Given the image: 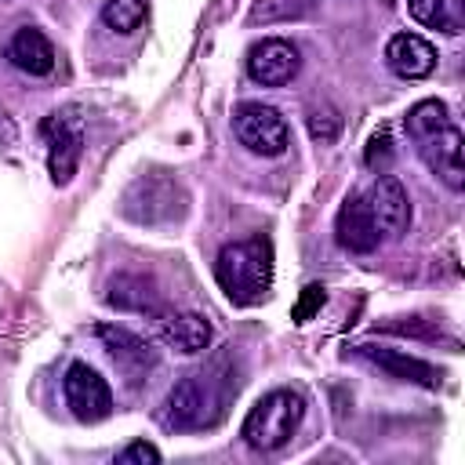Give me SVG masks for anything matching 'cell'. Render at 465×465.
<instances>
[{"label": "cell", "mask_w": 465, "mask_h": 465, "mask_svg": "<svg viewBox=\"0 0 465 465\" xmlns=\"http://www.w3.org/2000/svg\"><path fill=\"white\" fill-rule=\"evenodd\" d=\"M240 378L232 371V356L222 352L214 356L207 367L185 374L182 381L171 385L167 400H163V425L171 432H196V429H211L222 421L229 400L236 396Z\"/></svg>", "instance_id": "1"}, {"label": "cell", "mask_w": 465, "mask_h": 465, "mask_svg": "<svg viewBox=\"0 0 465 465\" xmlns=\"http://www.w3.org/2000/svg\"><path fill=\"white\" fill-rule=\"evenodd\" d=\"M407 138L414 142L421 163L454 193L465 189V138L458 124L450 120L447 105L440 98H425L407 109L403 116Z\"/></svg>", "instance_id": "2"}, {"label": "cell", "mask_w": 465, "mask_h": 465, "mask_svg": "<svg viewBox=\"0 0 465 465\" xmlns=\"http://www.w3.org/2000/svg\"><path fill=\"white\" fill-rule=\"evenodd\" d=\"M214 280L232 305H258L272 291V243L269 236H247L225 243L214 262Z\"/></svg>", "instance_id": "3"}, {"label": "cell", "mask_w": 465, "mask_h": 465, "mask_svg": "<svg viewBox=\"0 0 465 465\" xmlns=\"http://www.w3.org/2000/svg\"><path fill=\"white\" fill-rule=\"evenodd\" d=\"M302 418H305V396L298 389H272L247 411L240 436L254 450H280L283 443H291Z\"/></svg>", "instance_id": "4"}, {"label": "cell", "mask_w": 465, "mask_h": 465, "mask_svg": "<svg viewBox=\"0 0 465 465\" xmlns=\"http://www.w3.org/2000/svg\"><path fill=\"white\" fill-rule=\"evenodd\" d=\"M120 214L138 225H167L185 214V193L167 174H142L127 185L120 200Z\"/></svg>", "instance_id": "5"}, {"label": "cell", "mask_w": 465, "mask_h": 465, "mask_svg": "<svg viewBox=\"0 0 465 465\" xmlns=\"http://www.w3.org/2000/svg\"><path fill=\"white\" fill-rule=\"evenodd\" d=\"M232 131L240 145L258 156H283L291 145L287 120L280 116V109L262 105V102H240L232 113Z\"/></svg>", "instance_id": "6"}, {"label": "cell", "mask_w": 465, "mask_h": 465, "mask_svg": "<svg viewBox=\"0 0 465 465\" xmlns=\"http://www.w3.org/2000/svg\"><path fill=\"white\" fill-rule=\"evenodd\" d=\"M40 134L47 142V171H51V182L54 185H69L76 167H80V156H84V131H80V120L62 109V113H51L44 124H40Z\"/></svg>", "instance_id": "7"}, {"label": "cell", "mask_w": 465, "mask_h": 465, "mask_svg": "<svg viewBox=\"0 0 465 465\" xmlns=\"http://www.w3.org/2000/svg\"><path fill=\"white\" fill-rule=\"evenodd\" d=\"M62 389H65V403H69V411H73L76 421L94 425V421L109 418V411H113V392H109L105 378H102L94 367L73 363V367L65 371Z\"/></svg>", "instance_id": "8"}, {"label": "cell", "mask_w": 465, "mask_h": 465, "mask_svg": "<svg viewBox=\"0 0 465 465\" xmlns=\"http://www.w3.org/2000/svg\"><path fill=\"white\" fill-rule=\"evenodd\" d=\"M298 69H302V54L283 36H265L247 51V73L262 87H283L298 76Z\"/></svg>", "instance_id": "9"}, {"label": "cell", "mask_w": 465, "mask_h": 465, "mask_svg": "<svg viewBox=\"0 0 465 465\" xmlns=\"http://www.w3.org/2000/svg\"><path fill=\"white\" fill-rule=\"evenodd\" d=\"M98 341L105 345V352H109V360L131 378V381H142L153 367H156V349L145 341V338H138L134 331H127V327H120V323H98Z\"/></svg>", "instance_id": "10"}, {"label": "cell", "mask_w": 465, "mask_h": 465, "mask_svg": "<svg viewBox=\"0 0 465 465\" xmlns=\"http://www.w3.org/2000/svg\"><path fill=\"white\" fill-rule=\"evenodd\" d=\"M363 200H367V207H371V214L378 222L381 240L407 232V225H411V200H407V189H403L400 178L378 174V182L363 193Z\"/></svg>", "instance_id": "11"}, {"label": "cell", "mask_w": 465, "mask_h": 465, "mask_svg": "<svg viewBox=\"0 0 465 465\" xmlns=\"http://www.w3.org/2000/svg\"><path fill=\"white\" fill-rule=\"evenodd\" d=\"M334 232H338V243L352 254H371L378 243H381V232H378V222L363 200V193H349L338 207V218H334Z\"/></svg>", "instance_id": "12"}, {"label": "cell", "mask_w": 465, "mask_h": 465, "mask_svg": "<svg viewBox=\"0 0 465 465\" xmlns=\"http://www.w3.org/2000/svg\"><path fill=\"white\" fill-rule=\"evenodd\" d=\"M385 65L400 80H425L436 73V47L418 33H396L385 44Z\"/></svg>", "instance_id": "13"}, {"label": "cell", "mask_w": 465, "mask_h": 465, "mask_svg": "<svg viewBox=\"0 0 465 465\" xmlns=\"http://www.w3.org/2000/svg\"><path fill=\"white\" fill-rule=\"evenodd\" d=\"M356 352H360L363 360H371L374 367H381L385 374H392V378H400V381H411V385H421V389H436L440 378H443L440 367H432V363H425V360H418V356H411V352H403V349H389V345H356Z\"/></svg>", "instance_id": "14"}, {"label": "cell", "mask_w": 465, "mask_h": 465, "mask_svg": "<svg viewBox=\"0 0 465 465\" xmlns=\"http://www.w3.org/2000/svg\"><path fill=\"white\" fill-rule=\"evenodd\" d=\"M7 62L29 76H47L54 69V44L36 25H22L7 40Z\"/></svg>", "instance_id": "15"}, {"label": "cell", "mask_w": 465, "mask_h": 465, "mask_svg": "<svg viewBox=\"0 0 465 465\" xmlns=\"http://www.w3.org/2000/svg\"><path fill=\"white\" fill-rule=\"evenodd\" d=\"M214 331L211 323L200 316V312H171V316H160V341L174 352H185V356H196L211 345Z\"/></svg>", "instance_id": "16"}, {"label": "cell", "mask_w": 465, "mask_h": 465, "mask_svg": "<svg viewBox=\"0 0 465 465\" xmlns=\"http://www.w3.org/2000/svg\"><path fill=\"white\" fill-rule=\"evenodd\" d=\"M407 11L418 25L458 36L465 33V0H407Z\"/></svg>", "instance_id": "17"}, {"label": "cell", "mask_w": 465, "mask_h": 465, "mask_svg": "<svg viewBox=\"0 0 465 465\" xmlns=\"http://www.w3.org/2000/svg\"><path fill=\"white\" fill-rule=\"evenodd\" d=\"M105 302L116 309H134V312H149V316H163L160 312V294L153 291V283L145 276H116L105 291Z\"/></svg>", "instance_id": "18"}, {"label": "cell", "mask_w": 465, "mask_h": 465, "mask_svg": "<svg viewBox=\"0 0 465 465\" xmlns=\"http://www.w3.org/2000/svg\"><path fill=\"white\" fill-rule=\"evenodd\" d=\"M149 15L145 0H102V22L113 33H134Z\"/></svg>", "instance_id": "19"}, {"label": "cell", "mask_w": 465, "mask_h": 465, "mask_svg": "<svg viewBox=\"0 0 465 465\" xmlns=\"http://www.w3.org/2000/svg\"><path fill=\"white\" fill-rule=\"evenodd\" d=\"M338 131H341V120H338L334 109H312V113H309V134H312L320 145H331V142L338 138Z\"/></svg>", "instance_id": "20"}, {"label": "cell", "mask_w": 465, "mask_h": 465, "mask_svg": "<svg viewBox=\"0 0 465 465\" xmlns=\"http://www.w3.org/2000/svg\"><path fill=\"white\" fill-rule=\"evenodd\" d=\"M363 160H367V167H371V171H378V174H385V171H389V163H392V138H389V131H385V127H381L378 134H371Z\"/></svg>", "instance_id": "21"}, {"label": "cell", "mask_w": 465, "mask_h": 465, "mask_svg": "<svg viewBox=\"0 0 465 465\" xmlns=\"http://www.w3.org/2000/svg\"><path fill=\"white\" fill-rule=\"evenodd\" d=\"M116 461H120V465H156V461H160V450H156L153 443H145V440H134V443H127V447L116 454Z\"/></svg>", "instance_id": "22"}, {"label": "cell", "mask_w": 465, "mask_h": 465, "mask_svg": "<svg viewBox=\"0 0 465 465\" xmlns=\"http://www.w3.org/2000/svg\"><path fill=\"white\" fill-rule=\"evenodd\" d=\"M323 305V287H316V283H309L305 291H302V298H298V305H294V320L298 323H305L316 309Z\"/></svg>", "instance_id": "23"}]
</instances>
